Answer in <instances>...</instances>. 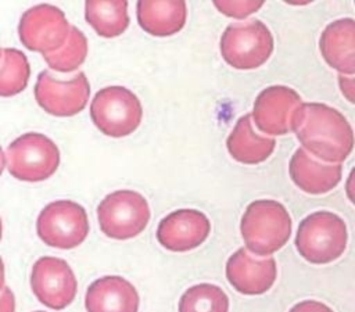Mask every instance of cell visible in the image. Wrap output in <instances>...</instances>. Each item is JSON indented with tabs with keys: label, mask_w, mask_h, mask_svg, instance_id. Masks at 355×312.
<instances>
[{
	"label": "cell",
	"mask_w": 355,
	"mask_h": 312,
	"mask_svg": "<svg viewBox=\"0 0 355 312\" xmlns=\"http://www.w3.org/2000/svg\"><path fill=\"white\" fill-rule=\"evenodd\" d=\"M209 232L211 223L205 214L197 209H178L159 222L157 239L169 251L186 252L202 244Z\"/></svg>",
	"instance_id": "4fadbf2b"
},
{
	"label": "cell",
	"mask_w": 355,
	"mask_h": 312,
	"mask_svg": "<svg viewBox=\"0 0 355 312\" xmlns=\"http://www.w3.org/2000/svg\"><path fill=\"white\" fill-rule=\"evenodd\" d=\"M36 232L40 240L50 247L75 248L89 234L86 211L71 200L53 201L40 211L36 220Z\"/></svg>",
	"instance_id": "ba28073f"
},
{
	"label": "cell",
	"mask_w": 355,
	"mask_h": 312,
	"mask_svg": "<svg viewBox=\"0 0 355 312\" xmlns=\"http://www.w3.org/2000/svg\"><path fill=\"white\" fill-rule=\"evenodd\" d=\"M96 128L107 136L123 137L137 129L143 118L140 100L123 86H108L97 92L90 104Z\"/></svg>",
	"instance_id": "8992f818"
},
{
	"label": "cell",
	"mask_w": 355,
	"mask_h": 312,
	"mask_svg": "<svg viewBox=\"0 0 355 312\" xmlns=\"http://www.w3.org/2000/svg\"><path fill=\"white\" fill-rule=\"evenodd\" d=\"M90 96V85L85 72H78L68 80H61L42 71L35 85V98L49 114L55 116H72L80 112Z\"/></svg>",
	"instance_id": "30bf717a"
},
{
	"label": "cell",
	"mask_w": 355,
	"mask_h": 312,
	"mask_svg": "<svg viewBox=\"0 0 355 312\" xmlns=\"http://www.w3.org/2000/svg\"><path fill=\"white\" fill-rule=\"evenodd\" d=\"M319 47L326 62L341 75L355 72V21L341 18L329 24L320 35Z\"/></svg>",
	"instance_id": "e0dca14e"
},
{
	"label": "cell",
	"mask_w": 355,
	"mask_h": 312,
	"mask_svg": "<svg viewBox=\"0 0 355 312\" xmlns=\"http://www.w3.org/2000/svg\"><path fill=\"white\" fill-rule=\"evenodd\" d=\"M230 155L243 164L263 162L275 150L276 141L273 137H266L255 133L251 123V114L241 116L226 140Z\"/></svg>",
	"instance_id": "d6986e66"
},
{
	"label": "cell",
	"mask_w": 355,
	"mask_h": 312,
	"mask_svg": "<svg viewBox=\"0 0 355 312\" xmlns=\"http://www.w3.org/2000/svg\"><path fill=\"white\" fill-rule=\"evenodd\" d=\"M87 55V39L82 31L71 25L65 43L55 51L43 55L47 65L58 72H72L79 68Z\"/></svg>",
	"instance_id": "603a6c76"
},
{
	"label": "cell",
	"mask_w": 355,
	"mask_h": 312,
	"mask_svg": "<svg viewBox=\"0 0 355 312\" xmlns=\"http://www.w3.org/2000/svg\"><path fill=\"white\" fill-rule=\"evenodd\" d=\"M341 164H324L298 148L290 161V176L297 187L309 194L333 190L341 180Z\"/></svg>",
	"instance_id": "2e32d148"
},
{
	"label": "cell",
	"mask_w": 355,
	"mask_h": 312,
	"mask_svg": "<svg viewBox=\"0 0 355 312\" xmlns=\"http://www.w3.org/2000/svg\"><path fill=\"white\" fill-rule=\"evenodd\" d=\"M31 67L26 55L17 49L6 47L0 55V96L11 97L21 93L29 80Z\"/></svg>",
	"instance_id": "44dd1931"
},
{
	"label": "cell",
	"mask_w": 355,
	"mask_h": 312,
	"mask_svg": "<svg viewBox=\"0 0 355 312\" xmlns=\"http://www.w3.org/2000/svg\"><path fill=\"white\" fill-rule=\"evenodd\" d=\"M3 287H4V263L0 257V291L3 290Z\"/></svg>",
	"instance_id": "83f0119b"
},
{
	"label": "cell",
	"mask_w": 355,
	"mask_h": 312,
	"mask_svg": "<svg viewBox=\"0 0 355 312\" xmlns=\"http://www.w3.org/2000/svg\"><path fill=\"white\" fill-rule=\"evenodd\" d=\"M288 312H333V309H330L327 305L319 302V301H302L295 304Z\"/></svg>",
	"instance_id": "d4e9b609"
},
{
	"label": "cell",
	"mask_w": 355,
	"mask_h": 312,
	"mask_svg": "<svg viewBox=\"0 0 355 312\" xmlns=\"http://www.w3.org/2000/svg\"><path fill=\"white\" fill-rule=\"evenodd\" d=\"M302 104L300 94L287 86H269L262 90L252 110L257 128L268 135H286L291 130L295 111Z\"/></svg>",
	"instance_id": "7c38bea8"
},
{
	"label": "cell",
	"mask_w": 355,
	"mask_h": 312,
	"mask_svg": "<svg viewBox=\"0 0 355 312\" xmlns=\"http://www.w3.org/2000/svg\"><path fill=\"white\" fill-rule=\"evenodd\" d=\"M291 130L304 150L329 164L343 162L354 147V130L347 118L322 103H302L293 116Z\"/></svg>",
	"instance_id": "6da1fadb"
},
{
	"label": "cell",
	"mask_w": 355,
	"mask_h": 312,
	"mask_svg": "<svg viewBox=\"0 0 355 312\" xmlns=\"http://www.w3.org/2000/svg\"><path fill=\"white\" fill-rule=\"evenodd\" d=\"M4 168H6V155H4V151H3V148L0 147V175L3 173Z\"/></svg>",
	"instance_id": "f1b7e54d"
},
{
	"label": "cell",
	"mask_w": 355,
	"mask_h": 312,
	"mask_svg": "<svg viewBox=\"0 0 355 312\" xmlns=\"http://www.w3.org/2000/svg\"><path fill=\"white\" fill-rule=\"evenodd\" d=\"M229 298L226 293L209 283H201L183 293L179 301V312H227Z\"/></svg>",
	"instance_id": "7402d4cb"
},
{
	"label": "cell",
	"mask_w": 355,
	"mask_h": 312,
	"mask_svg": "<svg viewBox=\"0 0 355 312\" xmlns=\"http://www.w3.org/2000/svg\"><path fill=\"white\" fill-rule=\"evenodd\" d=\"M1 234H3V223H1V218H0V240H1Z\"/></svg>",
	"instance_id": "f546056e"
},
{
	"label": "cell",
	"mask_w": 355,
	"mask_h": 312,
	"mask_svg": "<svg viewBox=\"0 0 355 312\" xmlns=\"http://www.w3.org/2000/svg\"><path fill=\"white\" fill-rule=\"evenodd\" d=\"M31 287L44 306L60 311L73 301L78 281L67 261L55 257H42L32 266Z\"/></svg>",
	"instance_id": "8fae6325"
},
{
	"label": "cell",
	"mask_w": 355,
	"mask_h": 312,
	"mask_svg": "<svg viewBox=\"0 0 355 312\" xmlns=\"http://www.w3.org/2000/svg\"><path fill=\"white\" fill-rule=\"evenodd\" d=\"M273 51V36L259 19L230 24L220 36L223 60L237 69L261 67Z\"/></svg>",
	"instance_id": "5b68a950"
},
{
	"label": "cell",
	"mask_w": 355,
	"mask_h": 312,
	"mask_svg": "<svg viewBox=\"0 0 355 312\" xmlns=\"http://www.w3.org/2000/svg\"><path fill=\"white\" fill-rule=\"evenodd\" d=\"M8 172L18 180L40 182L49 179L60 165V150L47 136L24 133L7 148Z\"/></svg>",
	"instance_id": "277c9868"
},
{
	"label": "cell",
	"mask_w": 355,
	"mask_h": 312,
	"mask_svg": "<svg viewBox=\"0 0 355 312\" xmlns=\"http://www.w3.org/2000/svg\"><path fill=\"white\" fill-rule=\"evenodd\" d=\"M85 306L87 312H137L139 294L126 279L104 276L89 286Z\"/></svg>",
	"instance_id": "9a60e30c"
},
{
	"label": "cell",
	"mask_w": 355,
	"mask_h": 312,
	"mask_svg": "<svg viewBox=\"0 0 355 312\" xmlns=\"http://www.w3.org/2000/svg\"><path fill=\"white\" fill-rule=\"evenodd\" d=\"M101 232L115 240H128L140 234L150 220L147 200L133 190H116L97 207Z\"/></svg>",
	"instance_id": "52a82bcc"
},
{
	"label": "cell",
	"mask_w": 355,
	"mask_h": 312,
	"mask_svg": "<svg viewBox=\"0 0 355 312\" xmlns=\"http://www.w3.org/2000/svg\"><path fill=\"white\" fill-rule=\"evenodd\" d=\"M348 233L344 220L329 211H318L300 222L295 247L300 255L316 265L329 263L343 255Z\"/></svg>",
	"instance_id": "3957f363"
},
{
	"label": "cell",
	"mask_w": 355,
	"mask_h": 312,
	"mask_svg": "<svg viewBox=\"0 0 355 312\" xmlns=\"http://www.w3.org/2000/svg\"><path fill=\"white\" fill-rule=\"evenodd\" d=\"M240 230L247 250L266 257L288 241L291 218L283 204L275 200H255L243 214Z\"/></svg>",
	"instance_id": "7a4b0ae2"
},
{
	"label": "cell",
	"mask_w": 355,
	"mask_h": 312,
	"mask_svg": "<svg viewBox=\"0 0 355 312\" xmlns=\"http://www.w3.org/2000/svg\"><path fill=\"white\" fill-rule=\"evenodd\" d=\"M263 1H214V6L227 17L244 18L261 8Z\"/></svg>",
	"instance_id": "cb8c5ba5"
},
{
	"label": "cell",
	"mask_w": 355,
	"mask_h": 312,
	"mask_svg": "<svg viewBox=\"0 0 355 312\" xmlns=\"http://www.w3.org/2000/svg\"><path fill=\"white\" fill-rule=\"evenodd\" d=\"M71 25L62 12L51 4H37L26 10L18 24L22 44L43 55L58 50L67 40Z\"/></svg>",
	"instance_id": "9c48e42d"
},
{
	"label": "cell",
	"mask_w": 355,
	"mask_h": 312,
	"mask_svg": "<svg viewBox=\"0 0 355 312\" xmlns=\"http://www.w3.org/2000/svg\"><path fill=\"white\" fill-rule=\"evenodd\" d=\"M0 55H1V49H0Z\"/></svg>",
	"instance_id": "1f68e13d"
},
{
	"label": "cell",
	"mask_w": 355,
	"mask_h": 312,
	"mask_svg": "<svg viewBox=\"0 0 355 312\" xmlns=\"http://www.w3.org/2000/svg\"><path fill=\"white\" fill-rule=\"evenodd\" d=\"M277 276L276 261L255 258L245 248H239L226 262V277L241 294L258 295L266 293Z\"/></svg>",
	"instance_id": "5bb4252c"
},
{
	"label": "cell",
	"mask_w": 355,
	"mask_h": 312,
	"mask_svg": "<svg viewBox=\"0 0 355 312\" xmlns=\"http://www.w3.org/2000/svg\"><path fill=\"white\" fill-rule=\"evenodd\" d=\"M85 18L103 37H115L129 25L126 1H86Z\"/></svg>",
	"instance_id": "ffe728a7"
},
{
	"label": "cell",
	"mask_w": 355,
	"mask_h": 312,
	"mask_svg": "<svg viewBox=\"0 0 355 312\" xmlns=\"http://www.w3.org/2000/svg\"><path fill=\"white\" fill-rule=\"evenodd\" d=\"M35 312H43V311H35Z\"/></svg>",
	"instance_id": "4dcf8cb0"
},
{
	"label": "cell",
	"mask_w": 355,
	"mask_h": 312,
	"mask_svg": "<svg viewBox=\"0 0 355 312\" xmlns=\"http://www.w3.org/2000/svg\"><path fill=\"white\" fill-rule=\"evenodd\" d=\"M136 10L140 26L154 36H171L179 32L187 15L184 1H139Z\"/></svg>",
	"instance_id": "ac0fdd59"
},
{
	"label": "cell",
	"mask_w": 355,
	"mask_h": 312,
	"mask_svg": "<svg viewBox=\"0 0 355 312\" xmlns=\"http://www.w3.org/2000/svg\"><path fill=\"white\" fill-rule=\"evenodd\" d=\"M338 79H340V86H341V89H343L344 96H345L351 103H354V79H352V78H345V76L341 75V73H340Z\"/></svg>",
	"instance_id": "4316f807"
},
{
	"label": "cell",
	"mask_w": 355,
	"mask_h": 312,
	"mask_svg": "<svg viewBox=\"0 0 355 312\" xmlns=\"http://www.w3.org/2000/svg\"><path fill=\"white\" fill-rule=\"evenodd\" d=\"M15 311V297L10 287L4 286L0 291V312H14Z\"/></svg>",
	"instance_id": "484cf974"
}]
</instances>
